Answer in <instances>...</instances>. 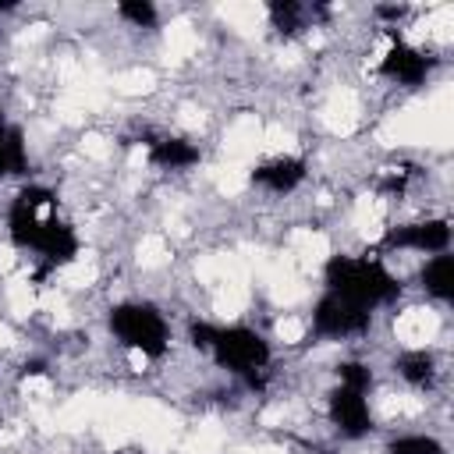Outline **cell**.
<instances>
[{
  "label": "cell",
  "instance_id": "obj_2",
  "mask_svg": "<svg viewBox=\"0 0 454 454\" xmlns=\"http://www.w3.org/2000/svg\"><path fill=\"white\" fill-rule=\"evenodd\" d=\"M323 284L330 294L348 298L369 312L401 294V280L380 259L369 255H330L323 266Z\"/></svg>",
  "mask_w": 454,
  "mask_h": 454
},
{
  "label": "cell",
  "instance_id": "obj_15",
  "mask_svg": "<svg viewBox=\"0 0 454 454\" xmlns=\"http://www.w3.org/2000/svg\"><path fill=\"white\" fill-rule=\"evenodd\" d=\"M117 14L124 21H131L135 28H153L156 25V7L149 0H121L117 4Z\"/></svg>",
  "mask_w": 454,
  "mask_h": 454
},
{
  "label": "cell",
  "instance_id": "obj_9",
  "mask_svg": "<svg viewBox=\"0 0 454 454\" xmlns=\"http://www.w3.org/2000/svg\"><path fill=\"white\" fill-rule=\"evenodd\" d=\"M248 181L259 188H270L277 195H287L305 181V160L301 156H273V160L252 167Z\"/></svg>",
  "mask_w": 454,
  "mask_h": 454
},
{
  "label": "cell",
  "instance_id": "obj_20",
  "mask_svg": "<svg viewBox=\"0 0 454 454\" xmlns=\"http://www.w3.org/2000/svg\"><path fill=\"white\" fill-rule=\"evenodd\" d=\"M14 7V0H0V11H11Z\"/></svg>",
  "mask_w": 454,
  "mask_h": 454
},
{
  "label": "cell",
  "instance_id": "obj_12",
  "mask_svg": "<svg viewBox=\"0 0 454 454\" xmlns=\"http://www.w3.org/2000/svg\"><path fill=\"white\" fill-rule=\"evenodd\" d=\"M422 287L440 298V301H450L454 298V255L450 252H436L426 266H422Z\"/></svg>",
  "mask_w": 454,
  "mask_h": 454
},
{
  "label": "cell",
  "instance_id": "obj_7",
  "mask_svg": "<svg viewBox=\"0 0 454 454\" xmlns=\"http://www.w3.org/2000/svg\"><path fill=\"white\" fill-rule=\"evenodd\" d=\"M326 411H330V422L348 440H362L372 429V411H369V401H365L362 390H351V387L337 383V390L326 401Z\"/></svg>",
  "mask_w": 454,
  "mask_h": 454
},
{
  "label": "cell",
  "instance_id": "obj_10",
  "mask_svg": "<svg viewBox=\"0 0 454 454\" xmlns=\"http://www.w3.org/2000/svg\"><path fill=\"white\" fill-rule=\"evenodd\" d=\"M28 170V149H25V131L18 124H0V181L18 177Z\"/></svg>",
  "mask_w": 454,
  "mask_h": 454
},
{
  "label": "cell",
  "instance_id": "obj_6",
  "mask_svg": "<svg viewBox=\"0 0 454 454\" xmlns=\"http://www.w3.org/2000/svg\"><path fill=\"white\" fill-rule=\"evenodd\" d=\"M380 248H411V252H447L450 248V223L447 220H419V223H401L390 227L380 238Z\"/></svg>",
  "mask_w": 454,
  "mask_h": 454
},
{
  "label": "cell",
  "instance_id": "obj_5",
  "mask_svg": "<svg viewBox=\"0 0 454 454\" xmlns=\"http://www.w3.org/2000/svg\"><path fill=\"white\" fill-rule=\"evenodd\" d=\"M372 323V312L348 301V298H337V294H323L312 309V333L316 337H358L365 333Z\"/></svg>",
  "mask_w": 454,
  "mask_h": 454
},
{
  "label": "cell",
  "instance_id": "obj_11",
  "mask_svg": "<svg viewBox=\"0 0 454 454\" xmlns=\"http://www.w3.org/2000/svg\"><path fill=\"white\" fill-rule=\"evenodd\" d=\"M149 163L167 167V170H181L199 163V145L188 138H156L149 142Z\"/></svg>",
  "mask_w": 454,
  "mask_h": 454
},
{
  "label": "cell",
  "instance_id": "obj_13",
  "mask_svg": "<svg viewBox=\"0 0 454 454\" xmlns=\"http://www.w3.org/2000/svg\"><path fill=\"white\" fill-rule=\"evenodd\" d=\"M397 372L411 383V387H426L429 380H433V372H436V362H433V355L429 351H404L401 358H397Z\"/></svg>",
  "mask_w": 454,
  "mask_h": 454
},
{
  "label": "cell",
  "instance_id": "obj_19",
  "mask_svg": "<svg viewBox=\"0 0 454 454\" xmlns=\"http://www.w3.org/2000/svg\"><path fill=\"white\" fill-rule=\"evenodd\" d=\"M380 14H383V18H401L404 7H380Z\"/></svg>",
  "mask_w": 454,
  "mask_h": 454
},
{
  "label": "cell",
  "instance_id": "obj_4",
  "mask_svg": "<svg viewBox=\"0 0 454 454\" xmlns=\"http://www.w3.org/2000/svg\"><path fill=\"white\" fill-rule=\"evenodd\" d=\"M209 355L216 358L220 369L241 376L248 387H259L262 383L259 376L270 365V344L252 326H216L209 340Z\"/></svg>",
  "mask_w": 454,
  "mask_h": 454
},
{
  "label": "cell",
  "instance_id": "obj_8",
  "mask_svg": "<svg viewBox=\"0 0 454 454\" xmlns=\"http://www.w3.org/2000/svg\"><path fill=\"white\" fill-rule=\"evenodd\" d=\"M429 67H433V60L426 53H419L415 46L401 43V39H394V46L380 60V74L390 78V82H397V85H419V82H426Z\"/></svg>",
  "mask_w": 454,
  "mask_h": 454
},
{
  "label": "cell",
  "instance_id": "obj_21",
  "mask_svg": "<svg viewBox=\"0 0 454 454\" xmlns=\"http://www.w3.org/2000/svg\"><path fill=\"white\" fill-rule=\"evenodd\" d=\"M0 124H4V114H0Z\"/></svg>",
  "mask_w": 454,
  "mask_h": 454
},
{
  "label": "cell",
  "instance_id": "obj_1",
  "mask_svg": "<svg viewBox=\"0 0 454 454\" xmlns=\"http://www.w3.org/2000/svg\"><path fill=\"white\" fill-rule=\"evenodd\" d=\"M53 192L50 188H21L7 209V234L18 248H32L39 252V273L35 277H46L67 262H74L78 255V234L71 223H64L57 213H43V209H53Z\"/></svg>",
  "mask_w": 454,
  "mask_h": 454
},
{
  "label": "cell",
  "instance_id": "obj_16",
  "mask_svg": "<svg viewBox=\"0 0 454 454\" xmlns=\"http://www.w3.org/2000/svg\"><path fill=\"white\" fill-rule=\"evenodd\" d=\"M270 18L277 32H294L301 21V7L294 0H270Z\"/></svg>",
  "mask_w": 454,
  "mask_h": 454
},
{
  "label": "cell",
  "instance_id": "obj_3",
  "mask_svg": "<svg viewBox=\"0 0 454 454\" xmlns=\"http://www.w3.org/2000/svg\"><path fill=\"white\" fill-rule=\"evenodd\" d=\"M110 333L121 348L142 358H163L170 348V326L163 312L149 301H121L110 309Z\"/></svg>",
  "mask_w": 454,
  "mask_h": 454
},
{
  "label": "cell",
  "instance_id": "obj_17",
  "mask_svg": "<svg viewBox=\"0 0 454 454\" xmlns=\"http://www.w3.org/2000/svg\"><path fill=\"white\" fill-rule=\"evenodd\" d=\"M337 380H340V387H351V390H362V394L372 387V372L362 362H340L337 365Z\"/></svg>",
  "mask_w": 454,
  "mask_h": 454
},
{
  "label": "cell",
  "instance_id": "obj_18",
  "mask_svg": "<svg viewBox=\"0 0 454 454\" xmlns=\"http://www.w3.org/2000/svg\"><path fill=\"white\" fill-rule=\"evenodd\" d=\"M213 323H192L188 326V337H192V344L195 348H202V351H209V340H213Z\"/></svg>",
  "mask_w": 454,
  "mask_h": 454
},
{
  "label": "cell",
  "instance_id": "obj_14",
  "mask_svg": "<svg viewBox=\"0 0 454 454\" xmlns=\"http://www.w3.org/2000/svg\"><path fill=\"white\" fill-rule=\"evenodd\" d=\"M387 454H443V443L426 433H408V436H394L387 443Z\"/></svg>",
  "mask_w": 454,
  "mask_h": 454
}]
</instances>
